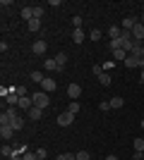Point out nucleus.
<instances>
[{
	"instance_id": "1",
	"label": "nucleus",
	"mask_w": 144,
	"mask_h": 160,
	"mask_svg": "<svg viewBox=\"0 0 144 160\" xmlns=\"http://www.w3.org/2000/svg\"><path fill=\"white\" fill-rule=\"evenodd\" d=\"M31 100H34V105H36V108H41V110H46V108L51 105V98H48L46 91H39V93H34V96H31Z\"/></svg>"
},
{
	"instance_id": "2",
	"label": "nucleus",
	"mask_w": 144,
	"mask_h": 160,
	"mask_svg": "<svg viewBox=\"0 0 144 160\" xmlns=\"http://www.w3.org/2000/svg\"><path fill=\"white\" fill-rule=\"evenodd\" d=\"M14 117H19V112H17V108H5V112L0 115V124H12Z\"/></svg>"
},
{
	"instance_id": "3",
	"label": "nucleus",
	"mask_w": 144,
	"mask_h": 160,
	"mask_svg": "<svg viewBox=\"0 0 144 160\" xmlns=\"http://www.w3.org/2000/svg\"><path fill=\"white\" fill-rule=\"evenodd\" d=\"M72 122H75V115L67 112V110H62V112L58 115V124H60V127H70Z\"/></svg>"
},
{
	"instance_id": "4",
	"label": "nucleus",
	"mask_w": 144,
	"mask_h": 160,
	"mask_svg": "<svg viewBox=\"0 0 144 160\" xmlns=\"http://www.w3.org/2000/svg\"><path fill=\"white\" fill-rule=\"evenodd\" d=\"M0 136H3V141H10L14 136V127L12 124H0Z\"/></svg>"
},
{
	"instance_id": "5",
	"label": "nucleus",
	"mask_w": 144,
	"mask_h": 160,
	"mask_svg": "<svg viewBox=\"0 0 144 160\" xmlns=\"http://www.w3.org/2000/svg\"><path fill=\"white\" fill-rule=\"evenodd\" d=\"M17 108H19V110H24V112H29V110L34 108V100L29 98V96H22L19 103H17Z\"/></svg>"
},
{
	"instance_id": "6",
	"label": "nucleus",
	"mask_w": 144,
	"mask_h": 160,
	"mask_svg": "<svg viewBox=\"0 0 144 160\" xmlns=\"http://www.w3.org/2000/svg\"><path fill=\"white\" fill-rule=\"evenodd\" d=\"M132 38L139 41V43L144 41V24H142V22H137V27L132 29Z\"/></svg>"
},
{
	"instance_id": "7",
	"label": "nucleus",
	"mask_w": 144,
	"mask_h": 160,
	"mask_svg": "<svg viewBox=\"0 0 144 160\" xmlns=\"http://www.w3.org/2000/svg\"><path fill=\"white\" fill-rule=\"evenodd\" d=\"M67 96L72 100L79 98V96H82V86H79V84H70V86H67Z\"/></svg>"
},
{
	"instance_id": "8",
	"label": "nucleus",
	"mask_w": 144,
	"mask_h": 160,
	"mask_svg": "<svg viewBox=\"0 0 144 160\" xmlns=\"http://www.w3.org/2000/svg\"><path fill=\"white\" fill-rule=\"evenodd\" d=\"M41 84H43V91H46V93H53L55 88H58V84H55V79H51V77H46V79H43Z\"/></svg>"
},
{
	"instance_id": "9",
	"label": "nucleus",
	"mask_w": 144,
	"mask_h": 160,
	"mask_svg": "<svg viewBox=\"0 0 144 160\" xmlns=\"http://www.w3.org/2000/svg\"><path fill=\"white\" fill-rule=\"evenodd\" d=\"M46 41H36V43H34V46H31V53H34V55H43V53H46Z\"/></svg>"
},
{
	"instance_id": "10",
	"label": "nucleus",
	"mask_w": 144,
	"mask_h": 160,
	"mask_svg": "<svg viewBox=\"0 0 144 160\" xmlns=\"http://www.w3.org/2000/svg\"><path fill=\"white\" fill-rule=\"evenodd\" d=\"M113 60H115V62H120V65H123V62L127 60V53H125L123 48H115V50H113Z\"/></svg>"
},
{
	"instance_id": "11",
	"label": "nucleus",
	"mask_w": 144,
	"mask_h": 160,
	"mask_svg": "<svg viewBox=\"0 0 144 160\" xmlns=\"http://www.w3.org/2000/svg\"><path fill=\"white\" fill-rule=\"evenodd\" d=\"M135 27H137V19H135V17H125L123 19V31H132Z\"/></svg>"
},
{
	"instance_id": "12",
	"label": "nucleus",
	"mask_w": 144,
	"mask_h": 160,
	"mask_svg": "<svg viewBox=\"0 0 144 160\" xmlns=\"http://www.w3.org/2000/svg\"><path fill=\"white\" fill-rule=\"evenodd\" d=\"M108 36H110V41H118L120 36H123V27H110L108 29Z\"/></svg>"
},
{
	"instance_id": "13",
	"label": "nucleus",
	"mask_w": 144,
	"mask_h": 160,
	"mask_svg": "<svg viewBox=\"0 0 144 160\" xmlns=\"http://www.w3.org/2000/svg\"><path fill=\"white\" fill-rule=\"evenodd\" d=\"M132 58H137V60H142V58H144V46H142V43H137V46H135V48H132Z\"/></svg>"
},
{
	"instance_id": "14",
	"label": "nucleus",
	"mask_w": 144,
	"mask_h": 160,
	"mask_svg": "<svg viewBox=\"0 0 144 160\" xmlns=\"http://www.w3.org/2000/svg\"><path fill=\"white\" fill-rule=\"evenodd\" d=\"M27 115H29V120H41L43 110H41V108H36V105H34V108H31V110H29Z\"/></svg>"
},
{
	"instance_id": "15",
	"label": "nucleus",
	"mask_w": 144,
	"mask_h": 160,
	"mask_svg": "<svg viewBox=\"0 0 144 160\" xmlns=\"http://www.w3.org/2000/svg\"><path fill=\"white\" fill-rule=\"evenodd\" d=\"M22 19H27V22L34 19V7H22Z\"/></svg>"
},
{
	"instance_id": "16",
	"label": "nucleus",
	"mask_w": 144,
	"mask_h": 160,
	"mask_svg": "<svg viewBox=\"0 0 144 160\" xmlns=\"http://www.w3.org/2000/svg\"><path fill=\"white\" fill-rule=\"evenodd\" d=\"M123 65L127 67V69H135V67H139V60H137V58H132V55H127V60H125Z\"/></svg>"
},
{
	"instance_id": "17",
	"label": "nucleus",
	"mask_w": 144,
	"mask_h": 160,
	"mask_svg": "<svg viewBox=\"0 0 144 160\" xmlns=\"http://www.w3.org/2000/svg\"><path fill=\"white\" fill-rule=\"evenodd\" d=\"M55 62H58V67H60V72H62V67L67 65V55H65V53H58V55H55Z\"/></svg>"
},
{
	"instance_id": "18",
	"label": "nucleus",
	"mask_w": 144,
	"mask_h": 160,
	"mask_svg": "<svg viewBox=\"0 0 144 160\" xmlns=\"http://www.w3.org/2000/svg\"><path fill=\"white\" fill-rule=\"evenodd\" d=\"M99 81H101L103 86H110V84H113V79H110L108 72H101V74H99Z\"/></svg>"
},
{
	"instance_id": "19",
	"label": "nucleus",
	"mask_w": 144,
	"mask_h": 160,
	"mask_svg": "<svg viewBox=\"0 0 144 160\" xmlns=\"http://www.w3.org/2000/svg\"><path fill=\"white\" fill-rule=\"evenodd\" d=\"M43 67H46V69H51V72H53V69H60V67H58V62H55V58H48V60L43 62Z\"/></svg>"
},
{
	"instance_id": "20",
	"label": "nucleus",
	"mask_w": 144,
	"mask_h": 160,
	"mask_svg": "<svg viewBox=\"0 0 144 160\" xmlns=\"http://www.w3.org/2000/svg\"><path fill=\"white\" fill-rule=\"evenodd\" d=\"M108 103H110V108H115V110H118V108H123V105H125V100L120 98V96H115V98H110Z\"/></svg>"
},
{
	"instance_id": "21",
	"label": "nucleus",
	"mask_w": 144,
	"mask_h": 160,
	"mask_svg": "<svg viewBox=\"0 0 144 160\" xmlns=\"http://www.w3.org/2000/svg\"><path fill=\"white\" fill-rule=\"evenodd\" d=\"M72 41H75V43H82L84 41V31L82 29H75V31H72Z\"/></svg>"
},
{
	"instance_id": "22",
	"label": "nucleus",
	"mask_w": 144,
	"mask_h": 160,
	"mask_svg": "<svg viewBox=\"0 0 144 160\" xmlns=\"http://www.w3.org/2000/svg\"><path fill=\"white\" fill-rule=\"evenodd\" d=\"M27 27H29V31H39V29H41V19H31V22H27Z\"/></svg>"
},
{
	"instance_id": "23",
	"label": "nucleus",
	"mask_w": 144,
	"mask_h": 160,
	"mask_svg": "<svg viewBox=\"0 0 144 160\" xmlns=\"http://www.w3.org/2000/svg\"><path fill=\"white\" fill-rule=\"evenodd\" d=\"M12 127H14V132H19V129L24 127V117H22V115H19V117H14V120H12Z\"/></svg>"
},
{
	"instance_id": "24",
	"label": "nucleus",
	"mask_w": 144,
	"mask_h": 160,
	"mask_svg": "<svg viewBox=\"0 0 144 160\" xmlns=\"http://www.w3.org/2000/svg\"><path fill=\"white\" fill-rule=\"evenodd\" d=\"M29 77H31V81H36V84H41V81L46 79V77H43L41 72H36V69H34V72H31V74H29Z\"/></svg>"
},
{
	"instance_id": "25",
	"label": "nucleus",
	"mask_w": 144,
	"mask_h": 160,
	"mask_svg": "<svg viewBox=\"0 0 144 160\" xmlns=\"http://www.w3.org/2000/svg\"><path fill=\"white\" fill-rule=\"evenodd\" d=\"M103 72H110V69H113V67H118V62L115 60H106V62H103Z\"/></svg>"
},
{
	"instance_id": "26",
	"label": "nucleus",
	"mask_w": 144,
	"mask_h": 160,
	"mask_svg": "<svg viewBox=\"0 0 144 160\" xmlns=\"http://www.w3.org/2000/svg\"><path fill=\"white\" fill-rule=\"evenodd\" d=\"M67 112H72V115H77L79 112V103H67V108H65Z\"/></svg>"
},
{
	"instance_id": "27",
	"label": "nucleus",
	"mask_w": 144,
	"mask_h": 160,
	"mask_svg": "<svg viewBox=\"0 0 144 160\" xmlns=\"http://www.w3.org/2000/svg\"><path fill=\"white\" fill-rule=\"evenodd\" d=\"M75 158L77 160H91V155H89V151H79V153H75Z\"/></svg>"
},
{
	"instance_id": "28",
	"label": "nucleus",
	"mask_w": 144,
	"mask_h": 160,
	"mask_svg": "<svg viewBox=\"0 0 144 160\" xmlns=\"http://www.w3.org/2000/svg\"><path fill=\"white\" fill-rule=\"evenodd\" d=\"M135 151H137V153H144V141L142 139H135Z\"/></svg>"
},
{
	"instance_id": "29",
	"label": "nucleus",
	"mask_w": 144,
	"mask_h": 160,
	"mask_svg": "<svg viewBox=\"0 0 144 160\" xmlns=\"http://www.w3.org/2000/svg\"><path fill=\"white\" fill-rule=\"evenodd\" d=\"M58 160H77V158H75V153H60Z\"/></svg>"
},
{
	"instance_id": "30",
	"label": "nucleus",
	"mask_w": 144,
	"mask_h": 160,
	"mask_svg": "<svg viewBox=\"0 0 144 160\" xmlns=\"http://www.w3.org/2000/svg\"><path fill=\"white\" fill-rule=\"evenodd\" d=\"M72 24H75V29H82V17L75 14V17H72Z\"/></svg>"
},
{
	"instance_id": "31",
	"label": "nucleus",
	"mask_w": 144,
	"mask_h": 160,
	"mask_svg": "<svg viewBox=\"0 0 144 160\" xmlns=\"http://www.w3.org/2000/svg\"><path fill=\"white\" fill-rule=\"evenodd\" d=\"M99 110H101V112L110 110V103H108V100H101V103H99Z\"/></svg>"
},
{
	"instance_id": "32",
	"label": "nucleus",
	"mask_w": 144,
	"mask_h": 160,
	"mask_svg": "<svg viewBox=\"0 0 144 160\" xmlns=\"http://www.w3.org/2000/svg\"><path fill=\"white\" fill-rule=\"evenodd\" d=\"M43 17V7H34V19H41Z\"/></svg>"
},
{
	"instance_id": "33",
	"label": "nucleus",
	"mask_w": 144,
	"mask_h": 160,
	"mask_svg": "<svg viewBox=\"0 0 144 160\" xmlns=\"http://www.w3.org/2000/svg\"><path fill=\"white\" fill-rule=\"evenodd\" d=\"M89 38H91V41H99V38H101V31H99V29H94V31L89 33Z\"/></svg>"
},
{
	"instance_id": "34",
	"label": "nucleus",
	"mask_w": 144,
	"mask_h": 160,
	"mask_svg": "<svg viewBox=\"0 0 144 160\" xmlns=\"http://www.w3.org/2000/svg\"><path fill=\"white\" fill-rule=\"evenodd\" d=\"M36 155H39V160H46L48 151H46V148H39V151H36Z\"/></svg>"
},
{
	"instance_id": "35",
	"label": "nucleus",
	"mask_w": 144,
	"mask_h": 160,
	"mask_svg": "<svg viewBox=\"0 0 144 160\" xmlns=\"http://www.w3.org/2000/svg\"><path fill=\"white\" fill-rule=\"evenodd\" d=\"M22 160H39V155H36V153H24Z\"/></svg>"
},
{
	"instance_id": "36",
	"label": "nucleus",
	"mask_w": 144,
	"mask_h": 160,
	"mask_svg": "<svg viewBox=\"0 0 144 160\" xmlns=\"http://www.w3.org/2000/svg\"><path fill=\"white\" fill-rule=\"evenodd\" d=\"M91 72H94V74H96V77H99V74H101V72H103V67H101V65H94V67H91Z\"/></svg>"
},
{
	"instance_id": "37",
	"label": "nucleus",
	"mask_w": 144,
	"mask_h": 160,
	"mask_svg": "<svg viewBox=\"0 0 144 160\" xmlns=\"http://www.w3.org/2000/svg\"><path fill=\"white\" fill-rule=\"evenodd\" d=\"M139 69H144V58H142V60H139Z\"/></svg>"
},
{
	"instance_id": "38",
	"label": "nucleus",
	"mask_w": 144,
	"mask_h": 160,
	"mask_svg": "<svg viewBox=\"0 0 144 160\" xmlns=\"http://www.w3.org/2000/svg\"><path fill=\"white\" fill-rule=\"evenodd\" d=\"M106 160H118V155H108V158H106Z\"/></svg>"
},
{
	"instance_id": "39",
	"label": "nucleus",
	"mask_w": 144,
	"mask_h": 160,
	"mask_svg": "<svg viewBox=\"0 0 144 160\" xmlns=\"http://www.w3.org/2000/svg\"><path fill=\"white\" fill-rule=\"evenodd\" d=\"M10 160H22V155H12V158H10Z\"/></svg>"
},
{
	"instance_id": "40",
	"label": "nucleus",
	"mask_w": 144,
	"mask_h": 160,
	"mask_svg": "<svg viewBox=\"0 0 144 160\" xmlns=\"http://www.w3.org/2000/svg\"><path fill=\"white\" fill-rule=\"evenodd\" d=\"M139 81H144V69H142V74H139Z\"/></svg>"
},
{
	"instance_id": "41",
	"label": "nucleus",
	"mask_w": 144,
	"mask_h": 160,
	"mask_svg": "<svg viewBox=\"0 0 144 160\" xmlns=\"http://www.w3.org/2000/svg\"><path fill=\"white\" fill-rule=\"evenodd\" d=\"M142 24H144V14H142Z\"/></svg>"
},
{
	"instance_id": "42",
	"label": "nucleus",
	"mask_w": 144,
	"mask_h": 160,
	"mask_svg": "<svg viewBox=\"0 0 144 160\" xmlns=\"http://www.w3.org/2000/svg\"><path fill=\"white\" fill-rule=\"evenodd\" d=\"M142 129H144V120H142Z\"/></svg>"
},
{
	"instance_id": "43",
	"label": "nucleus",
	"mask_w": 144,
	"mask_h": 160,
	"mask_svg": "<svg viewBox=\"0 0 144 160\" xmlns=\"http://www.w3.org/2000/svg\"><path fill=\"white\" fill-rule=\"evenodd\" d=\"M142 46H144V41H142Z\"/></svg>"
}]
</instances>
